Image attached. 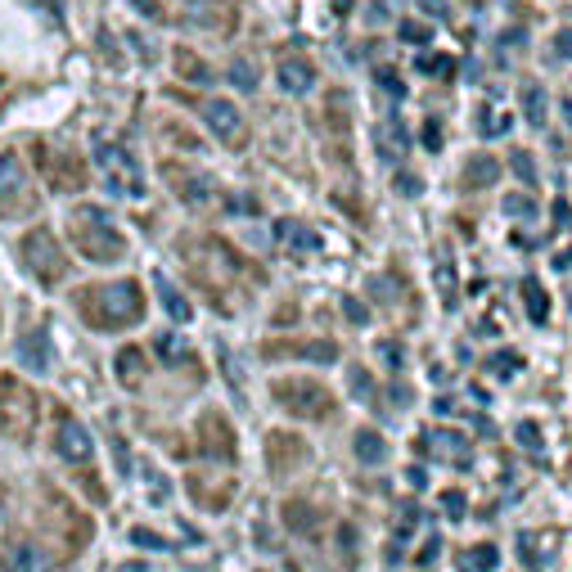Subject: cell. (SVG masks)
<instances>
[{
	"label": "cell",
	"instance_id": "ab89813d",
	"mask_svg": "<svg viewBox=\"0 0 572 572\" xmlns=\"http://www.w3.org/2000/svg\"><path fill=\"white\" fill-rule=\"evenodd\" d=\"M379 356H383V365H388V370H401V347L397 343H379Z\"/></svg>",
	"mask_w": 572,
	"mask_h": 572
},
{
	"label": "cell",
	"instance_id": "9a60e30c",
	"mask_svg": "<svg viewBox=\"0 0 572 572\" xmlns=\"http://www.w3.org/2000/svg\"><path fill=\"white\" fill-rule=\"evenodd\" d=\"M154 289H158V298H163L167 316H172V320H176V325H190V316H194L190 298H185V293H176V289H172V284H167V275H154Z\"/></svg>",
	"mask_w": 572,
	"mask_h": 572
},
{
	"label": "cell",
	"instance_id": "ee69618b",
	"mask_svg": "<svg viewBox=\"0 0 572 572\" xmlns=\"http://www.w3.org/2000/svg\"><path fill=\"white\" fill-rule=\"evenodd\" d=\"M406 482H410L415 491H424V487H428V473L419 469V464H410V469H406Z\"/></svg>",
	"mask_w": 572,
	"mask_h": 572
},
{
	"label": "cell",
	"instance_id": "8d00e7d4",
	"mask_svg": "<svg viewBox=\"0 0 572 572\" xmlns=\"http://www.w3.org/2000/svg\"><path fill=\"white\" fill-rule=\"evenodd\" d=\"M181 64L190 68V73H185V77H190V82H208V77H212L208 68H203V64H199V59H194V55H181Z\"/></svg>",
	"mask_w": 572,
	"mask_h": 572
},
{
	"label": "cell",
	"instance_id": "2e32d148",
	"mask_svg": "<svg viewBox=\"0 0 572 572\" xmlns=\"http://www.w3.org/2000/svg\"><path fill=\"white\" fill-rule=\"evenodd\" d=\"M23 163L14 154H0V203L5 199H14V194H23Z\"/></svg>",
	"mask_w": 572,
	"mask_h": 572
},
{
	"label": "cell",
	"instance_id": "d4e9b609",
	"mask_svg": "<svg viewBox=\"0 0 572 572\" xmlns=\"http://www.w3.org/2000/svg\"><path fill=\"white\" fill-rule=\"evenodd\" d=\"M397 32H401V41H406V46H428V41H433V32H428L424 23H415V19H401Z\"/></svg>",
	"mask_w": 572,
	"mask_h": 572
},
{
	"label": "cell",
	"instance_id": "f6af8a7d",
	"mask_svg": "<svg viewBox=\"0 0 572 572\" xmlns=\"http://www.w3.org/2000/svg\"><path fill=\"white\" fill-rule=\"evenodd\" d=\"M230 212H257V199H248V194H239V199H230Z\"/></svg>",
	"mask_w": 572,
	"mask_h": 572
},
{
	"label": "cell",
	"instance_id": "7a4b0ae2",
	"mask_svg": "<svg viewBox=\"0 0 572 572\" xmlns=\"http://www.w3.org/2000/svg\"><path fill=\"white\" fill-rule=\"evenodd\" d=\"M73 244L82 248V257H91V262H118V257L127 253V239L113 230L109 212L91 208V203L73 212Z\"/></svg>",
	"mask_w": 572,
	"mask_h": 572
},
{
	"label": "cell",
	"instance_id": "e575fe53",
	"mask_svg": "<svg viewBox=\"0 0 572 572\" xmlns=\"http://www.w3.org/2000/svg\"><path fill=\"white\" fill-rule=\"evenodd\" d=\"M419 10H424L428 19H437V23L451 19V5H446V0H419Z\"/></svg>",
	"mask_w": 572,
	"mask_h": 572
},
{
	"label": "cell",
	"instance_id": "d6986e66",
	"mask_svg": "<svg viewBox=\"0 0 572 572\" xmlns=\"http://www.w3.org/2000/svg\"><path fill=\"white\" fill-rule=\"evenodd\" d=\"M496 563H500V550L487 541V545H473V550L460 559V568L464 572H496Z\"/></svg>",
	"mask_w": 572,
	"mask_h": 572
},
{
	"label": "cell",
	"instance_id": "6da1fadb",
	"mask_svg": "<svg viewBox=\"0 0 572 572\" xmlns=\"http://www.w3.org/2000/svg\"><path fill=\"white\" fill-rule=\"evenodd\" d=\"M82 311L95 320V329H127L131 320H140V311H145V293H140L136 280L91 284Z\"/></svg>",
	"mask_w": 572,
	"mask_h": 572
},
{
	"label": "cell",
	"instance_id": "ba28073f",
	"mask_svg": "<svg viewBox=\"0 0 572 572\" xmlns=\"http://www.w3.org/2000/svg\"><path fill=\"white\" fill-rule=\"evenodd\" d=\"M0 568L5 572H50V554L37 541H10L0 554Z\"/></svg>",
	"mask_w": 572,
	"mask_h": 572
},
{
	"label": "cell",
	"instance_id": "4fadbf2b",
	"mask_svg": "<svg viewBox=\"0 0 572 572\" xmlns=\"http://www.w3.org/2000/svg\"><path fill=\"white\" fill-rule=\"evenodd\" d=\"M280 86H284L289 95H307L311 86H316V68H311L307 59H298V55H293V59H280Z\"/></svg>",
	"mask_w": 572,
	"mask_h": 572
},
{
	"label": "cell",
	"instance_id": "d6a6232c",
	"mask_svg": "<svg viewBox=\"0 0 572 572\" xmlns=\"http://www.w3.org/2000/svg\"><path fill=\"white\" fill-rule=\"evenodd\" d=\"M442 514L446 518H464V491H442Z\"/></svg>",
	"mask_w": 572,
	"mask_h": 572
},
{
	"label": "cell",
	"instance_id": "bcb514c9",
	"mask_svg": "<svg viewBox=\"0 0 572 572\" xmlns=\"http://www.w3.org/2000/svg\"><path fill=\"white\" fill-rule=\"evenodd\" d=\"M554 221H559V226H572V208H568V203H554Z\"/></svg>",
	"mask_w": 572,
	"mask_h": 572
},
{
	"label": "cell",
	"instance_id": "7c38bea8",
	"mask_svg": "<svg viewBox=\"0 0 572 572\" xmlns=\"http://www.w3.org/2000/svg\"><path fill=\"white\" fill-rule=\"evenodd\" d=\"M275 239H280L284 248H289V253H320V235L311 226H302V221H280V226H275Z\"/></svg>",
	"mask_w": 572,
	"mask_h": 572
},
{
	"label": "cell",
	"instance_id": "603a6c76",
	"mask_svg": "<svg viewBox=\"0 0 572 572\" xmlns=\"http://www.w3.org/2000/svg\"><path fill=\"white\" fill-rule=\"evenodd\" d=\"M500 208H505L509 217H518V221H536V199L532 194H505Z\"/></svg>",
	"mask_w": 572,
	"mask_h": 572
},
{
	"label": "cell",
	"instance_id": "7dc6e473",
	"mask_svg": "<svg viewBox=\"0 0 572 572\" xmlns=\"http://www.w3.org/2000/svg\"><path fill=\"white\" fill-rule=\"evenodd\" d=\"M401 194H419V181H415V176H401Z\"/></svg>",
	"mask_w": 572,
	"mask_h": 572
},
{
	"label": "cell",
	"instance_id": "44dd1931",
	"mask_svg": "<svg viewBox=\"0 0 572 572\" xmlns=\"http://www.w3.org/2000/svg\"><path fill=\"white\" fill-rule=\"evenodd\" d=\"M523 109H527V122H532V127H545V91L536 82L523 86Z\"/></svg>",
	"mask_w": 572,
	"mask_h": 572
},
{
	"label": "cell",
	"instance_id": "f546056e",
	"mask_svg": "<svg viewBox=\"0 0 572 572\" xmlns=\"http://www.w3.org/2000/svg\"><path fill=\"white\" fill-rule=\"evenodd\" d=\"M514 437H518V446H527L532 455H541V451H545L541 428H536V424H518V428H514Z\"/></svg>",
	"mask_w": 572,
	"mask_h": 572
},
{
	"label": "cell",
	"instance_id": "4dcf8cb0",
	"mask_svg": "<svg viewBox=\"0 0 572 572\" xmlns=\"http://www.w3.org/2000/svg\"><path fill=\"white\" fill-rule=\"evenodd\" d=\"M478 127H482V136H500V131H509V118L505 113H482Z\"/></svg>",
	"mask_w": 572,
	"mask_h": 572
},
{
	"label": "cell",
	"instance_id": "e0dca14e",
	"mask_svg": "<svg viewBox=\"0 0 572 572\" xmlns=\"http://www.w3.org/2000/svg\"><path fill=\"white\" fill-rule=\"evenodd\" d=\"M406 145H410L406 127H401L397 118L383 122V127H379V154H383V158H401V154H406Z\"/></svg>",
	"mask_w": 572,
	"mask_h": 572
},
{
	"label": "cell",
	"instance_id": "836d02e7",
	"mask_svg": "<svg viewBox=\"0 0 572 572\" xmlns=\"http://www.w3.org/2000/svg\"><path fill=\"white\" fill-rule=\"evenodd\" d=\"M131 541L136 545H145V550H167V541L158 532H145V527H136V532H131Z\"/></svg>",
	"mask_w": 572,
	"mask_h": 572
},
{
	"label": "cell",
	"instance_id": "7bdbcfd3",
	"mask_svg": "<svg viewBox=\"0 0 572 572\" xmlns=\"http://www.w3.org/2000/svg\"><path fill=\"white\" fill-rule=\"evenodd\" d=\"M424 149H442V127H437V122L424 127Z\"/></svg>",
	"mask_w": 572,
	"mask_h": 572
},
{
	"label": "cell",
	"instance_id": "9c48e42d",
	"mask_svg": "<svg viewBox=\"0 0 572 572\" xmlns=\"http://www.w3.org/2000/svg\"><path fill=\"white\" fill-rule=\"evenodd\" d=\"M419 446H424L428 455H437V460H460V464H469V437L451 433V428H428V433L419 437Z\"/></svg>",
	"mask_w": 572,
	"mask_h": 572
},
{
	"label": "cell",
	"instance_id": "7402d4cb",
	"mask_svg": "<svg viewBox=\"0 0 572 572\" xmlns=\"http://www.w3.org/2000/svg\"><path fill=\"white\" fill-rule=\"evenodd\" d=\"M140 365H145V352H140V347H127V352L118 356V379L122 383H140Z\"/></svg>",
	"mask_w": 572,
	"mask_h": 572
},
{
	"label": "cell",
	"instance_id": "1f68e13d",
	"mask_svg": "<svg viewBox=\"0 0 572 572\" xmlns=\"http://www.w3.org/2000/svg\"><path fill=\"white\" fill-rule=\"evenodd\" d=\"M509 167H514V172H518V176H523V181H527V185H532V181H536V163H532V154H523V149H518V154H514V158H509Z\"/></svg>",
	"mask_w": 572,
	"mask_h": 572
},
{
	"label": "cell",
	"instance_id": "8fae6325",
	"mask_svg": "<svg viewBox=\"0 0 572 572\" xmlns=\"http://www.w3.org/2000/svg\"><path fill=\"white\" fill-rule=\"evenodd\" d=\"M266 356H302V361H316V365H329L338 356L334 343H325V338H316V343H266L262 347Z\"/></svg>",
	"mask_w": 572,
	"mask_h": 572
},
{
	"label": "cell",
	"instance_id": "c3c4849f",
	"mask_svg": "<svg viewBox=\"0 0 572 572\" xmlns=\"http://www.w3.org/2000/svg\"><path fill=\"white\" fill-rule=\"evenodd\" d=\"M190 5H208V0H190Z\"/></svg>",
	"mask_w": 572,
	"mask_h": 572
},
{
	"label": "cell",
	"instance_id": "ffe728a7",
	"mask_svg": "<svg viewBox=\"0 0 572 572\" xmlns=\"http://www.w3.org/2000/svg\"><path fill=\"white\" fill-rule=\"evenodd\" d=\"M523 302H527L532 325H545V316H550V298H545V289L536 280H523Z\"/></svg>",
	"mask_w": 572,
	"mask_h": 572
},
{
	"label": "cell",
	"instance_id": "30bf717a",
	"mask_svg": "<svg viewBox=\"0 0 572 572\" xmlns=\"http://www.w3.org/2000/svg\"><path fill=\"white\" fill-rule=\"evenodd\" d=\"M59 455L64 460H73V464H91V455H95V446H91V433H86L77 419H59Z\"/></svg>",
	"mask_w": 572,
	"mask_h": 572
},
{
	"label": "cell",
	"instance_id": "f1b7e54d",
	"mask_svg": "<svg viewBox=\"0 0 572 572\" xmlns=\"http://www.w3.org/2000/svg\"><path fill=\"white\" fill-rule=\"evenodd\" d=\"M464 176H469V185H487L491 176H496V163H491V158H473V163L464 167Z\"/></svg>",
	"mask_w": 572,
	"mask_h": 572
},
{
	"label": "cell",
	"instance_id": "3957f363",
	"mask_svg": "<svg viewBox=\"0 0 572 572\" xmlns=\"http://www.w3.org/2000/svg\"><path fill=\"white\" fill-rule=\"evenodd\" d=\"M95 163H100L104 190H109L113 199H140V194H145V176H140L136 158L122 145H95Z\"/></svg>",
	"mask_w": 572,
	"mask_h": 572
},
{
	"label": "cell",
	"instance_id": "52a82bcc",
	"mask_svg": "<svg viewBox=\"0 0 572 572\" xmlns=\"http://www.w3.org/2000/svg\"><path fill=\"white\" fill-rule=\"evenodd\" d=\"M199 118L208 122V131L217 140H239V136H244V113H239L230 100H203Z\"/></svg>",
	"mask_w": 572,
	"mask_h": 572
},
{
	"label": "cell",
	"instance_id": "cb8c5ba5",
	"mask_svg": "<svg viewBox=\"0 0 572 572\" xmlns=\"http://www.w3.org/2000/svg\"><path fill=\"white\" fill-rule=\"evenodd\" d=\"M487 370L496 374V379H514V374L523 370V361H518L514 352H496V356H491V361H487Z\"/></svg>",
	"mask_w": 572,
	"mask_h": 572
},
{
	"label": "cell",
	"instance_id": "f35d334b",
	"mask_svg": "<svg viewBox=\"0 0 572 572\" xmlns=\"http://www.w3.org/2000/svg\"><path fill=\"white\" fill-rule=\"evenodd\" d=\"M343 311H347V320H352V325H365V320H370V311H365L356 298H343Z\"/></svg>",
	"mask_w": 572,
	"mask_h": 572
},
{
	"label": "cell",
	"instance_id": "83f0119b",
	"mask_svg": "<svg viewBox=\"0 0 572 572\" xmlns=\"http://www.w3.org/2000/svg\"><path fill=\"white\" fill-rule=\"evenodd\" d=\"M181 190H185V199L199 203V199H208V194H212V185L203 181V176H181V181H176V194H181Z\"/></svg>",
	"mask_w": 572,
	"mask_h": 572
},
{
	"label": "cell",
	"instance_id": "5b68a950",
	"mask_svg": "<svg viewBox=\"0 0 572 572\" xmlns=\"http://www.w3.org/2000/svg\"><path fill=\"white\" fill-rule=\"evenodd\" d=\"M23 262H28V271H37V280H59L64 275V253H59V244L50 239V230H32L28 239H23Z\"/></svg>",
	"mask_w": 572,
	"mask_h": 572
},
{
	"label": "cell",
	"instance_id": "8992f818",
	"mask_svg": "<svg viewBox=\"0 0 572 572\" xmlns=\"http://www.w3.org/2000/svg\"><path fill=\"white\" fill-rule=\"evenodd\" d=\"M0 419H5L14 433H23V428L37 419V401H32L14 379H0Z\"/></svg>",
	"mask_w": 572,
	"mask_h": 572
},
{
	"label": "cell",
	"instance_id": "d590c367",
	"mask_svg": "<svg viewBox=\"0 0 572 572\" xmlns=\"http://www.w3.org/2000/svg\"><path fill=\"white\" fill-rule=\"evenodd\" d=\"M158 352L172 356V361H176V356H185V343H181L176 334H163V338H158Z\"/></svg>",
	"mask_w": 572,
	"mask_h": 572
},
{
	"label": "cell",
	"instance_id": "ac0fdd59",
	"mask_svg": "<svg viewBox=\"0 0 572 572\" xmlns=\"http://www.w3.org/2000/svg\"><path fill=\"white\" fill-rule=\"evenodd\" d=\"M352 446H356V460L361 464H383V455H388V442H383L374 428H361Z\"/></svg>",
	"mask_w": 572,
	"mask_h": 572
},
{
	"label": "cell",
	"instance_id": "484cf974",
	"mask_svg": "<svg viewBox=\"0 0 572 572\" xmlns=\"http://www.w3.org/2000/svg\"><path fill=\"white\" fill-rule=\"evenodd\" d=\"M230 82H235L239 91H257V68L248 64V59H235V64H230Z\"/></svg>",
	"mask_w": 572,
	"mask_h": 572
},
{
	"label": "cell",
	"instance_id": "4316f807",
	"mask_svg": "<svg viewBox=\"0 0 572 572\" xmlns=\"http://www.w3.org/2000/svg\"><path fill=\"white\" fill-rule=\"evenodd\" d=\"M419 73H428V77H451V73H455V59H446V55H424V59H419Z\"/></svg>",
	"mask_w": 572,
	"mask_h": 572
},
{
	"label": "cell",
	"instance_id": "60d3db41",
	"mask_svg": "<svg viewBox=\"0 0 572 572\" xmlns=\"http://www.w3.org/2000/svg\"><path fill=\"white\" fill-rule=\"evenodd\" d=\"M352 388H356V392H361V397H365V401H370V392H374L370 374H365V370H352Z\"/></svg>",
	"mask_w": 572,
	"mask_h": 572
},
{
	"label": "cell",
	"instance_id": "277c9868",
	"mask_svg": "<svg viewBox=\"0 0 572 572\" xmlns=\"http://www.w3.org/2000/svg\"><path fill=\"white\" fill-rule=\"evenodd\" d=\"M271 392H275V401H280L284 410H293V415H302V419H320V415L334 410L329 392L320 388V383H311V379H280Z\"/></svg>",
	"mask_w": 572,
	"mask_h": 572
},
{
	"label": "cell",
	"instance_id": "b9f144b4",
	"mask_svg": "<svg viewBox=\"0 0 572 572\" xmlns=\"http://www.w3.org/2000/svg\"><path fill=\"white\" fill-rule=\"evenodd\" d=\"M554 59H572V32H559V37H554Z\"/></svg>",
	"mask_w": 572,
	"mask_h": 572
},
{
	"label": "cell",
	"instance_id": "5bb4252c",
	"mask_svg": "<svg viewBox=\"0 0 572 572\" xmlns=\"http://www.w3.org/2000/svg\"><path fill=\"white\" fill-rule=\"evenodd\" d=\"M19 361H23V365H32L37 374H46V370H50V334H46V329H37V334H23V343H19Z\"/></svg>",
	"mask_w": 572,
	"mask_h": 572
},
{
	"label": "cell",
	"instance_id": "74e56055",
	"mask_svg": "<svg viewBox=\"0 0 572 572\" xmlns=\"http://www.w3.org/2000/svg\"><path fill=\"white\" fill-rule=\"evenodd\" d=\"M379 86H383V91H388V95H397V100H401V95H406V86H401V77H392L388 68H379Z\"/></svg>",
	"mask_w": 572,
	"mask_h": 572
}]
</instances>
